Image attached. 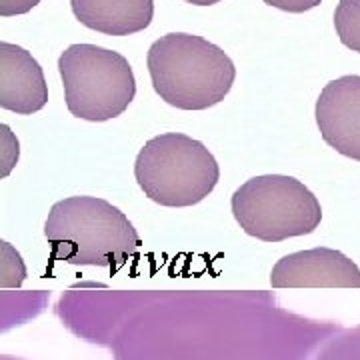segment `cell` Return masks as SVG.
<instances>
[{"instance_id":"1","label":"cell","mask_w":360,"mask_h":360,"mask_svg":"<svg viewBox=\"0 0 360 360\" xmlns=\"http://www.w3.org/2000/svg\"><path fill=\"white\" fill-rule=\"evenodd\" d=\"M44 238L54 260L75 266H120L141 246L129 217L96 196H70L52 205Z\"/></svg>"},{"instance_id":"9","label":"cell","mask_w":360,"mask_h":360,"mask_svg":"<svg viewBox=\"0 0 360 360\" xmlns=\"http://www.w3.org/2000/svg\"><path fill=\"white\" fill-rule=\"evenodd\" d=\"M70 6L80 25L110 37L136 34L155 16V0H70Z\"/></svg>"},{"instance_id":"6","label":"cell","mask_w":360,"mask_h":360,"mask_svg":"<svg viewBox=\"0 0 360 360\" xmlns=\"http://www.w3.org/2000/svg\"><path fill=\"white\" fill-rule=\"evenodd\" d=\"M274 288H360V269L335 248L316 246L283 257L270 272Z\"/></svg>"},{"instance_id":"10","label":"cell","mask_w":360,"mask_h":360,"mask_svg":"<svg viewBox=\"0 0 360 360\" xmlns=\"http://www.w3.org/2000/svg\"><path fill=\"white\" fill-rule=\"evenodd\" d=\"M335 28L338 39L347 49L360 52V0H338Z\"/></svg>"},{"instance_id":"14","label":"cell","mask_w":360,"mask_h":360,"mask_svg":"<svg viewBox=\"0 0 360 360\" xmlns=\"http://www.w3.org/2000/svg\"><path fill=\"white\" fill-rule=\"evenodd\" d=\"M40 0H0V16H18L30 13Z\"/></svg>"},{"instance_id":"15","label":"cell","mask_w":360,"mask_h":360,"mask_svg":"<svg viewBox=\"0 0 360 360\" xmlns=\"http://www.w3.org/2000/svg\"><path fill=\"white\" fill-rule=\"evenodd\" d=\"M186 2L196 4V6H212V4H217V2H220V0H186Z\"/></svg>"},{"instance_id":"4","label":"cell","mask_w":360,"mask_h":360,"mask_svg":"<svg viewBox=\"0 0 360 360\" xmlns=\"http://www.w3.org/2000/svg\"><path fill=\"white\" fill-rule=\"evenodd\" d=\"M70 115L104 122L120 116L136 94V80L120 52L96 44H70L58 58Z\"/></svg>"},{"instance_id":"12","label":"cell","mask_w":360,"mask_h":360,"mask_svg":"<svg viewBox=\"0 0 360 360\" xmlns=\"http://www.w3.org/2000/svg\"><path fill=\"white\" fill-rule=\"evenodd\" d=\"M2 130V153H0V160H2V170H0V174L2 176H8L11 174V170L16 165V160H18V141L13 136V132L11 129L6 127V124H2L0 127Z\"/></svg>"},{"instance_id":"7","label":"cell","mask_w":360,"mask_h":360,"mask_svg":"<svg viewBox=\"0 0 360 360\" xmlns=\"http://www.w3.org/2000/svg\"><path fill=\"white\" fill-rule=\"evenodd\" d=\"M316 124L322 141L338 155L360 162V77L330 80L316 101Z\"/></svg>"},{"instance_id":"2","label":"cell","mask_w":360,"mask_h":360,"mask_svg":"<svg viewBox=\"0 0 360 360\" xmlns=\"http://www.w3.org/2000/svg\"><path fill=\"white\" fill-rule=\"evenodd\" d=\"M146 65L155 92L180 110H206L231 92L236 68L220 46L188 32L153 42Z\"/></svg>"},{"instance_id":"11","label":"cell","mask_w":360,"mask_h":360,"mask_svg":"<svg viewBox=\"0 0 360 360\" xmlns=\"http://www.w3.org/2000/svg\"><path fill=\"white\" fill-rule=\"evenodd\" d=\"M0 245H2V281H0V286L2 288L20 286L26 276L22 258L6 240H2Z\"/></svg>"},{"instance_id":"13","label":"cell","mask_w":360,"mask_h":360,"mask_svg":"<svg viewBox=\"0 0 360 360\" xmlns=\"http://www.w3.org/2000/svg\"><path fill=\"white\" fill-rule=\"evenodd\" d=\"M262 2L278 8V11H284V13L300 14L307 13L310 8H316L322 0H262Z\"/></svg>"},{"instance_id":"8","label":"cell","mask_w":360,"mask_h":360,"mask_svg":"<svg viewBox=\"0 0 360 360\" xmlns=\"http://www.w3.org/2000/svg\"><path fill=\"white\" fill-rule=\"evenodd\" d=\"M49 103L42 68L30 52L0 42V108L16 115H34Z\"/></svg>"},{"instance_id":"5","label":"cell","mask_w":360,"mask_h":360,"mask_svg":"<svg viewBox=\"0 0 360 360\" xmlns=\"http://www.w3.org/2000/svg\"><path fill=\"white\" fill-rule=\"evenodd\" d=\"M232 214L240 229L262 243H283L319 229L322 208L309 188L286 174L246 180L232 194Z\"/></svg>"},{"instance_id":"3","label":"cell","mask_w":360,"mask_h":360,"mask_svg":"<svg viewBox=\"0 0 360 360\" xmlns=\"http://www.w3.org/2000/svg\"><path fill=\"white\" fill-rule=\"evenodd\" d=\"M134 179L153 202L182 208L202 202L214 191L220 168L202 142L167 132L144 142L134 162Z\"/></svg>"}]
</instances>
